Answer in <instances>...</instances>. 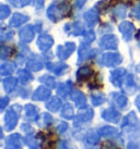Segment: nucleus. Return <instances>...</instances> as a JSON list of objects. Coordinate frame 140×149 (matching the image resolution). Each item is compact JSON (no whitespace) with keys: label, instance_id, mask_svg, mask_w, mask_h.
<instances>
[{"label":"nucleus","instance_id":"9","mask_svg":"<svg viewBox=\"0 0 140 149\" xmlns=\"http://www.w3.org/2000/svg\"><path fill=\"white\" fill-rule=\"evenodd\" d=\"M34 33H36L35 29H34V26H32V25H26L25 27H23V29H21L20 33H19L20 40L22 42H32L34 38Z\"/></svg>","mask_w":140,"mask_h":149},{"label":"nucleus","instance_id":"44","mask_svg":"<svg viewBox=\"0 0 140 149\" xmlns=\"http://www.w3.org/2000/svg\"><path fill=\"white\" fill-rule=\"evenodd\" d=\"M21 128H22V131H23V132L26 133V135H29L30 133L33 132V128L31 127L30 125H28V124H23L22 126H21Z\"/></svg>","mask_w":140,"mask_h":149},{"label":"nucleus","instance_id":"18","mask_svg":"<svg viewBox=\"0 0 140 149\" xmlns=\"http://www.w3.org/2000/svg\"><path fill=\"white\" fill-rule=\"evenodd\" d=\"M22 145V139L19 134H13L7 139V147L9 149H18Z\"/></svg>","mask_w":140,"mask_h":149},{"label":"nucleus","instance_id":"49","mask_svg":"<svg viewBox=\"0 0 140 149\" xmlns=\"http://www.w3.org/2000/svg\"><path fill=\"white\" fill-rule=\"evenodd\" d=\"M84 2H86V0H77L74 6H76L77 8H82V6L84 4Z\"/></svg>","mask_w":140,"mask_h":149},{"label":"nucleus","instance_id":"10","mask_svg":"<svg viewBox=\"0 0 140 149\" xmlns=\"http://www.w3.org/2000/svg\"><path fill=\"white\" fill-rule=\"evenodd\" d=\"M102 118L107 122H111V123H117L120 120V113L117 110L113 109V108H108L106 110H104L102 112Z\"/></svg>","mask_w":140,"mask_h":149},{"label":"nucleus","instance_id":"35","mask_svg":"<svg viewBox=\"0 0 140 149\" xmlns=\"http://www.w3.org/2000/svg\"><path fill=\"white\" fill-rule=\"evenodd\" d=\"M91 101L94 106H101L105 101V97H104L102 94L100 93H96V94H93L91 96Z\"/></svg>","mask_w":140,"mask_h":149},{"label":"nucleus","instance_id":"34","mask_svg":"<svg viewBox=\"0 0 140 149\" xmlns=\"http://www.w3.org/2000/svg\"><path fill=\"white\" fill-rule=\"evenodd\" d=\"M40 81H41L42 83H44V85L49 87V88L56 87V81H55V79H54L53 76L44 75V76H42L41 79H40Z\"/></svg>","mask_w":140,"mask_h":149},{"label":"nucleus","instance_id":"41","mask_svg":"<svg viewBox=\"0 0 140 149\" xmlns=\"http://www.w3.org/2000/svg\"><path fill=\"white\" fill-rule=\"evenodd\" d=\"M53 122V118L50 116V114H48V113H44L43 116H42V123L45 125H48L50 124Z\"/></svg>","mask_w":140,"mask_h":149},{"label":"nucleus","instance_id":"2","mask_svg":"<svg viewBox=\"0 0 140 149\" xmlns=\"http://www.w3.org/2000/svg\"><path fill=\"white\" fill-rule=\"evenodd\" d=\"M21 106H19V104H13L12 107L7 111L6 116H4V126H6L7 131H11L17 126Z\"/></svg>","mask_w":140,"mask_h":149},{"label":"nucleus","instance_id":"42","mask_svg":"<svg viewBox=\"0 0 140 149\" xmlns=\"http://www.w3.org/2000/svg\"><path fill=\"white\" fill-rule=\"evenodd\" d=\"M132 17H136V19L140 20V3L137 4L136 7L132 9Z\"/></svg>","mask_w":140,"mask_h":149},{"label":"nucleus","instance_id":"53","mask_svg":"<svg viewBox=\"0 0 140 149\" xmlns=\"http://www.w3.org/2000/svg\"><path fill=\"white\" fill-rule=\"evenodd\" d=\"M137 71H138V72L140 73V63L138 64V66H137Z\"/></svg>","mask_w":140,"mask_h":149},{"label":"nucleus","instance_id":"38","mask_svg":"<svg viewBox=\"0 0 140 149\" xmlns=\"http://www.w3.org/2000/svg\"><path fill=\"white\" fill-rule=\"evenodd\" d=\"M25 143H26V145L29 146L30 148H32V149H36L37 147H38L36 141H35V137H33V136L28 135L26 138H25Z\"/></svg>","mask_w":140,"mask_h":149},{"label":"nucleus","instance_id":"12","mask_svg":"<svg viewBox=\"0 0 140 149\" xmlns=\"http://www.w3.org/2000/svg\"><path fill=\"white\" fill-rule=\"evenodd\" d=\"M123 91L126 93V94H134L137 89L136 83L134 81V76L132 74H126V77L123 82Z\"/></svg>","mask_w":140,"mask_h":149},{"label":"nucleus","instance_id":"23","mask_svg":"<svg viewBox=\"0 0 140 149\" xmlns=\"http://www.w3.org/2000/svg\"><path fill=\"white\" fill-rule=\"evenodd\" d=\"M37 108L33 104H26L25 106V116L29 119V120L35 121L37 119Z\"/></svg>","mask_w":140,"mask_h":149},{"label":"nucleus","instance_id":"3","mask_svg":"<svg viewBox=\"0 0 140 149\" xmlns=\"http://www.w3.org/2000/svg\"><path fill=\"white\" fill-rule=\"evenodd\" d=\"M122 61H123V58L117 52H106V54H102V57L100 59L101 64L108 66V68L118 65V64L122 63Z\"/></svg>","mask_w":140,"mask_h":149},{"label":"nucleus","instance_id":"27","mask_svg":"<svg viewBox=\"0 0 140 149\" xmlns=\"http://www.w3.org/2000/svg\"><path fill=\"white\" fill-rule=\"evenodd\" d=\"M43 66H44L43 63H42L40 60H37V59H31V60H29V61L26 62V69L31 71H34V72H37V71L42 70Z\"/></svg>","mask_w":140,"mask_h":149},{"label":"nucleus","instance_id":"51","mask_svg":"<svg viewBox=\"0 0 140 149\" xmlns=\"http://www.w3.org/2000/svg\"><path fill=\"white\" fill-rule=\"evenodd\" d=\"M136 106L137 108L139 109V111H140V95L137 97V99H136Z\"/></svg>","mask_w":140,"mask_h":149},{"label":"nucleus","instance_id":"28","mask_svg":"<svg viewBox=\"0 0 140 149\" xmlns=\"http://www.w3.org/2000/svg\"><path fill=\"white\" fill-rule=\"evenodd\" d=\"M99 132L104 137L117 136L118 135V131L115 127H113V126H103L102 128H100Z\"/></svg>","mask_w":140,"mask_h":149},{"label":"nucleus","instance_id":"43","mask_svg":"<svg viewBox=\"0 0 140 149\" xmlns=\"http://www.w3.org/2000/svg\"><path fill=\"white\" fill-rule=\"evenodd\" d=\"M68 128V124L66 122H59V124L57 125V131L59 133H64Z\"/></svg>","mask_w":140,"mask_h":149},{"label":"nucleus","instance_id":"29","mask_svg":"<svg viewBox=\"0 0 140 149\" xmlns=\"http://www.w3.org/2000/svg\"><path fill=\"white\" fill-rule=\"evenodd\" d=\"M18 85V79L16 77H7V79L4 81V87L6 91L8 93H11V91L17 87Z\"/></svg>","mask_w":140,"mask_h":149},{"label":"nucleus","instance_id":"16","mask_svg":"<svg viewBox=\"0 0 140 149\" xmlns=\"http://www.w3.org/2000/svg\"><path fill=\"white\" fill-rule=\"evenodd\" d=\"M28 21H29V17L28 15H23L21 13H16V14H13V17H11V20L9 22V26L18 27V26H20V25H22L23 23Z\"/></svg>","mask_w":140,"mask_h":149},{"label":"nucleus","instance_id":"20","mask_svg":"<svg viewBox=\"0 0 140 149\" xmlns=\"http://www.w3.org/2000/svg\"><path fill=\"white\" fill-rule=\"evenodd\" d=\"M47 69L49 71H52L54 74L56 75H60L64 73V71H66L68 69V65L67 64H64V63H47Z\"/></svg>","mask_w":140,"mask_h":149},{"label":"nucleus","instance_id":"39","mask_svg":"<svg viewBox=\"0 0 140 149\" xmlns=\"http://www.w3.org/2000/svg\"><path fill=\"white\" fill-rule=\"evenodd\" d=\"M94 39H95V34L93 31H89V32H87V33L84 34V42H87V44L92 42Z\"/></svg>","mask_w":140,"mask_h":149},{"label":"nucleus","instance_id":"37","mask_svg":"<svg viewBox=\"0 0 140 149\" xmlns=\"http://www.w3.org/2000/svg\"><path fill=\"white\" fill-rule=\"evenodd\" d=\"M9 14H10V8L4 4H1L0 6V19L4 20L6 17H9Z\"/></svg>","mask_w":140,"mask_h":149},{"label":"nucleus","instance_id":"52","mask_svg":"<svg viewBox=\"0 0 140 149\" xmlns=\"http://www.w3.org/2000/svg\"><path fill=\"white\" fill-rule=\"evenodd\" d=\"M32 1H33V0H21V2H22L23 6H25V4H30Z\"/></svg>","mask_w":140,"mask_h":149},{"label":"nucleus","instance_id":"22","mask_svg":"<svg viewBox=\"0 0 140 149\" xmlns=\"http://www.w3.org/2000/svg\"><path fill=\"white\" fill-rule=\"evenodd\" d=\"M92 74H93V71L90 66H82L77 72V77H78V81H84L92 76Z\"/></svg>","mask_w":140,"mask_h":149},{"label":"nucleus","instance_id":"36","mask_svg":"<svg viewBox=\"0 0 140 149\" xmlns=\"http://www.w3.org/2000/svg\"><path fill=\"white\" fill-rule=\"evenodd\" d=\"M126 11H127V8L123 6V4H120V6H117L115 9H114V11H113V14L115 15L116 17H118V19H122L126 15Z\"/></svg>","mask_w":140,"mask_h":149},{"label":"nucleus","instance_id":"5","mask_svg":"<svg viewBox=\"0 0 140 149\" xmlns=\"http://www.w3.org/2000/svg\"><path fill=\"white\" fill-rule=\"evenodd\" d=\"M76 49V45L74 42H66L64 46H58L57 48V56L59 59L65 60V59L69 58L72 54L74 50Z\"/></svg>","mask_w":140,"mask_h":149},{"label":"nucleus","instance_id":"46","mask_svg":"<svg viewBox=\"0 0 140 149\" xmlns=\"http://www.w3.org/2000/svg\"><path fill=\"white\" fill-rule=\"evenodd\" d=\"M44 2H45V0H35V8L37 10H40L44 7Z\"/></svg>","mask_w":140,"mask_h":149},{"label":"nucleus","instance_id":"26","mask_svg":"<svg viewBox=\"0 0 140 149\" xmlns=\"http://www.w3.org/2000/svg\"><path fill=\"white\" fill-rule=\"evenodd\" d=\"M60 107H62V99L58 98V97H53V98L46 104V108L53 112H56Z\"/></svg>","mask_w":140,"mask_h":149},{"label":"nucleus","instance_id":"48","mask_svg":"<svg viewBox=\"0 0 140 149\" xmlns=\"http://www.w3.org/2000/svg\"><path fill=\"white\" fill-rule=\"evenodd\" d=\"M13 36V33L12 32H7L6 33H1V38H2V40H4V38H11Z\"/></svg>","mask_w":140,"mask_h":149},{"label":"nucleus","instance_id":"25","mask_svg":"<svg viewBox=\"0 0 140 149\" xmlns=\"http://www.w3.org/2000/svg\"><path fill=\"white\" fill-rule=\"evenodd\" d=\"M57 93L59 95L62 96V97H67V96L71 95V82H67V83H64V84H60L59 87L57 88Z\"/></svg>","mask_w":140,"mask_h":149},{"label":"nucleus","instance_id":"19","mask_svg":"<svg viewBox=\"0 0 140 149\" xmlns=\"http://www.w3.org/2000/svg\"><path fill=\"white\" fill-rule=\"evenodd\" d=\"M138 124V120H137V116L135 114V112H130L128 116H126L124 118V121L122 123V127H135Z\"/></svg>","mask_w":140,"mask_h":149},{"label":"nucleus","instance_id":"17","mask_svg":"<svg viewBox=\"0 0 140 149\" xmlns=\"http://www.w3.org/2000/svg\"><path fill=\"white\" fill-rule=\"evenodd\" d=\"M70 97H71V99H72L74 101V102H76L77 107L82 108V107H84V106H86L87 99H86V96L83 95L81 91H72V93H71Z\"/></svg>","mask_w":140,"mask_h":149},{"label":"nucleus","instance_id":"7","mask_svg":"<svg viewBox=\"0 0 140 149\" xmlns=\"http://www.w3.org/2000/svg\"><path fill=\"white\" fill-rule=\"evenodd\" d=\"M119 31L122 35H123V38L125 42H129L132 39V36L134 32H135V26L130 23V22H122L119 24Z\"/></svg>","mask_w":140,"mask_h":149},{"label":"nucleus","instance_id":"47","mask_svg":"<svg viewBox=\"0 0 140 149\" xmlns=\"http://www.w3.org/2000/svg\"><path fill=\"white\" fill-rule=\"evenodd\" d=\"M9 102V98L8 97H4L2 99H1V104H0V108H1V110H4V108H6V106L8 104Z\"/></svg>","mask_w":140,"mask_h":149},{"label":"nucleus","instance_id":"11","mask_svg":"<svg viewBox=\"0 0 140 149\" xmlns=\"http://www.w3.org/2000/svg\"><path fill=\"white\" fill-rule=\"evenodd\" d=\"M94 54V50L91 49L90 46L88 45V44H83L79 47V50H78V56H79V62H83V61H86L88 59H90L92 56Z\"/></svg>","mask_w":140,"mask_h":149},{"label":"nucleus","instance_id":"8","mask_svg":"<svg viewBox=\"0 0 140 149\" xmlns=\"http://www.w3.org/2000/svg\"><path fill=\"white\" fill-rule=\"evenodd\" d=\"M54 44V39L49 34H42L37 39V46L42 51H47Z\"/></svg>","mask_w":140,"mask_h":149},{"label":"nucleus","instance_id":"50","mask_svg":"<svg viewBox=\"0 0 140 149\" xmlns=\"http://www.w3.org/2000/svg\"><path fill=\"white\" fill-rule=\"evenodd\" d=\"M127 149H139V146L135 143H129L127 146Z\"/></svg>","mask_w":140,"mask_h":149},{"label":"nucleus","instance_id":"1","mask_svg":"<svg viewBox=\"0 0 140 149\" xmlns=\"http://www.w3.org/2000/svg\"><path fill=\"white\" fill-rule=\"evenodd\" d=\"M69 10V4L67 2H54L50 4V7L47 10V15L50 21L58 22Z\"/></svg>","mask_w":140,"mask_h":149},{"label":"nucleus","instance_id":"13","mask_svg":"<svg viewBox=\"0 0 140 149\" xmlns=\"http://www.w3.org/2000/svg\"><path fill=\"white\" fill-rule=\"evenodd\" d=\"M83 17H84V21L88 24V26L92 27L99 21V13L95 9H90V10H88L87 12L84 13Z\"/></svg>","mask_w":140,"mask_h":149},{"label":"nucleus","instance_id":"4","mask_svg":"<svg viewBox=\"0 0 140 149\" xmlns=\"http://www.w3.org/2000/svg\"><path fill=\"white\" fill-rule=\"evenodd\" d=\"M100 46L104 49H116L118 46V42L116 36L112 34H107L100 39Z\"/></svg>","mask_w":140,"mask_h":149},{"label":"nucleus","instance_id":"32","mask_svg":"<svg viewBox=\"0 0 140 149\" xmlns=\"http://www.w3.org/2000/svg\"><path fill=\"white\" fill-rule=\"evenodd\" d=\"M74 116V108L72 106H70L69 104H65L62 109V116L65 118V119H72Z\"/></svg>","mask_w":140,"mask_h":149},{"label":"nucleus","instance_id":"14","mask_svg":"<svg viewBox=\"0 0 140 149\" xmlns=\"http://www.w3.org/2000/svg\"><path fill=\"white\" fill-rule=\"evenodd\" d=\"M93 110L89 107H82L79 109L78 116H77V120L79 122H88L93 118Z\"/></svg>","mask_w":140,"mask_h":149},{"label":"nucleus","instance_id":"6","mask_svg":"<svg viewBox=\"0 0 140 149\" xmlns=\"http://www.w3.org/2000/svg\"><path fill=\"white\" fill-rule=\"evenodd\" d=\"M125 77H126V70L123 68L116 69L111 73V82L116 87H120L123 85Z\"/></svg>","mask_w":140,"mask_h":149},{"label":"nucleus","instance_id":"33","mask_svg":"<svg viewBox=\"0 0 140 149\" xmlns=\"http://www.w3.org/2000/svg\"><path fill=\"white\" fill-rule=\"evenodd\" d=\"M70 32L74 35H81L84 33V27L80 22H76V23L70 25Z\"/></svg>","mask_w":140,"mask_h":149},{"label":"nucleus","instance_id":"24","mask_svg":"<svg viewBox=\"0 0 140 149\" xmlns=\"http://www.w3.org/2000/svg\"><path fill=\"white\" fill-rule=\"evenodd\" d=\"M113 101L117 108H125L127 104V98L126 96L122 95V94H113Z\"/></svg>","mask_w":140,"mask_h":149},{"label":"nucleus","instance_id":"30","mask_svg":"<svg viewBox=\"0 0 140 149\" xmlns=\"http://www.w3.org/2000/svg\"><path fill=\"white\" fill-rule=\"evenodd\" d=\"M18 79L20 81L22 84L29 83L30 81L33 79V75L26 70H20L18 72Z\"/></svg>","mask_w":140,"mask_h":149},{"label":"nucleus","instance_id":"45","mask_svg":"<svg viewBox=\"0 0 140 149\" xmlns=\"http://www.w3.org/2000/svg\"><path fill=\"white\" fill-rule=\"evenodd\" d=\"M9 2L10 4H12L13 7H16V8H21V7H23V4L21 2V0H9Z\"/></svg>","mask_w":140,"mask_h":149},{"label":"nucleus","instance_id":"21","mask_svg":"<svg viewBox=\"0 0 140 149\" xmlns=\"http://www.w3.org/2000/svg\"><path fill=\"white\" fill-rule=\"evenodd\" d=\"M100 135H101L100 132L96 131V130H90V131H88L86 138H84L86 143H87L88 145H95L99 141Z\"/></svg>","mask_w":140,"mask_h":149},{"label":"nucleus","instance_id":"31","mask_svg":"<svg viewBox=\"0 0 140 149\" xmlns=\"http://www.w3.org/2000/svg\"><path fill=\"white\" fill-rule=\"evenodd\" d=\"M13 71H14V64L13 63L7 62L0 66V74L2 76H9L10 74H12Z\"/></svg>","mask_w":140,"mask_h":149},{"label":"nucleus","instance_id":"15","mask_svg":"<svg viewBox=\"0 0 140 149\" xmlns=\"http://www.w3.org/2000/svg\"><path fill=\"white\" fill-rule=\"evenodd\" d=\"M49 96V88H47L46 86H40L36 91H34L32 98H33V100H36V101H42V100H46Z\"/></svg>","mask_w":140,"mask_h":149},{"label":"nucleus","instance_id":"40","mask_svg":"<svg viewBox=\"0 0 140 149\" xmlns=\"http://www.w3.org/2000/svg\"><path fill=\"white\" fill-rule=\"evenodd\" d=\"M11 54V48H9V47H2L1 48V51H0V57L1 59H7L9 58V56Z\"/></svg>","mask_w":140,"mask_h":149}]
</instances>
